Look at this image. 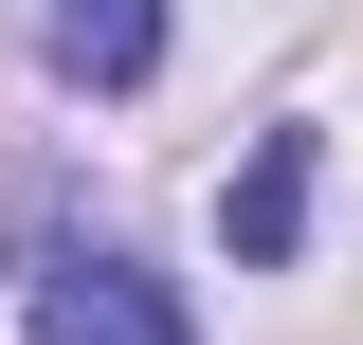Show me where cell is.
Segmentation results:
<instances>
[{
    "label": "cell",
    "instance_id": "6da1fadb",
    "mask_svg": "<svg viewBox=\"0 0 363 345\" xmlns=\"http://www.w3.org/2000/svg\"><path fill=\"white\" fill-rule=\"evenodd\" d=\"M37 345H200V327H182V291L128 273V255H37Z\"/></svg>",
    "mask_w": 363,
    "mask_h": 345
},
{
    "label": "cell",
    "instance_id": "7a4b0ae2",
    "mask_svg": "<svg viewBox=\"0 0 363 345\" xmlns=\"http://www.w3.org/2000/svg\"><path fill=\"white\" fill-rule=\"evenodd\" d=\"M37 55L73 91H145L164 73V0H37Z\"/></svg>",
    "mask_w": 363,
    "mask_h": 345
},
{
    "label": "cell",
    "instance_id": "3957f363",
    "mask_svg": "<svg viewBox=\"0 0 363 345\" xmlns=\"http://www.w3.org/2000/svg\"><path fill=\"white\" fill-rule=\"evenodd\" d=\"M218 236H236V255H255V273H272V255H291V236H309V128H272V146H255V164H236V182H218Z\"/></svg>",
    "mask_w": 363,
    "mask_h": 345
}]
</instances>
